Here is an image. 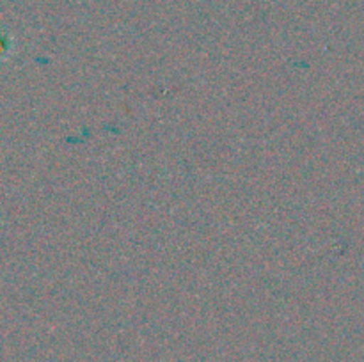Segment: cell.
Here are the masks:
<instances>
[{"mask_svg":"<svg viewBox=\"0 0 364 362\" xmlns=\"http://www.w3.org/2000/svg\"><path fill=\"white\" fill-rule=\"evenodd\" d=\"M11 48H9V41L4 38H0V59H4V57L9 55Z\"/></svg>","mask_w":364,"mask_h":362,"instance_id":"obj_1","label":"cell"}]
</instances>
